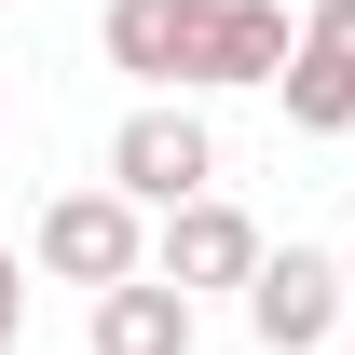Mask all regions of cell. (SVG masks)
Masks as SVG:
<instances>
[{
  "label": "cell",
  "mask_w": 355,
  "mask_h": 355,
  "mask_svg": "<svg viewBox=\"0 0 355 355\" xmlns=\"http://www.w3.org/2000/svg\"><path fill=\"white\" fill-rule=\"evenodd\" d=\"M28 260L69 273V287H137V273H150V219H137L110 178H83V191H55V205H42Z\"/></svg>",
  "instance_id": "3957f363"
},
{
  "label": "cell",
  "mask_w": 355,
  "mask_h": 355,
  "mask_svg": "<svg viewBox=\"0 0 355 355\" xmlns=\"http://www.w3.org/2000/svg\"><path fill=\"white\" fill-rule=\"evenodd\" d=\"M150 273L205 314L219 287H246V273H260V219H246V205H219V191H191V205H164V232H150Z\"/></svg>",
  "instance_id": "277c9868"
},
{
  "label": "cell",
  "mask_w": 355,
  "mask_h": 355,
  "mask_svg": "<svg viewBox=\"0 0 355 355\" xmlns=\"http://www.w3.org/2000/svg\"><path fill=\"white\" fill-rule=\"evenodd\" d=\"M14 328H28V260L0 246V355H14Z\"/></svg>",
  "instance_id": "ba28073f"
},
{
  "label": "cell",
  "mask_w": 355,
  "mask_h": 355,
  "mask_svg": "<svg viewBox=\"0 0 355 355\" xmlns=\"http://www.w3.org/2000/svg\"><path fill=\"white\" fill-rule=\"evenodd\" d=\"M96 42L137 96H219V83H273L301 14L287 0H110Z\"/></svg>",
  "instance_id": "6da1fadb"
},
{
  "label": "cell",
  "mask_w": 355,
  "mask_h": 355,
  "mask_svg": "<svg viewBox=\"0 0 355 355\" xmlns=\"http://www.w3.org/2000/svg\"><path fill=\"white\" fill-rule=\"evenodd\" d=\"M342 314H355V246H342Z\"/></svg>",
  "instance_id": "9c48e42d"
},
{
  "label": "cell",
  "mask_w": 355,
  "mask_h": 355,
  "mask_svg": "<svg viewBox=\"0 0 355 355\" xmlns=\"http://www.w3.org/2000/svg\"><path fill=\"white\" fill-rule=\"evenodd\" d=\"M246 328H260V355H314L328 328H342V260H328V246H260Z\"/></svg>",
  "instance_id": "5b68a950"
},
{
  "label": "cell",
  "mask_w": 355,
  "mask_h": 355,
  "mask_svg": "<svg viewBox=\"0 0 355 355\" xmlns=\"http://www.w3.org/2000/svg\"><path fill=\"white\" fill-rule=\"evenodd\" d=\"M110 191H123L137 219L219 191V137H205V110H191V96H137L123 123H110Z\"/></svg>",
  "instance_id": "7a4b0ae2"
},
{
  "label": "cell",
  "mask_w": 355,
  "mask_h": 355,
  "mask_svg": "<svg viewBox=\"0 0 355 355\" xmlns=\"http://www.w3.org/2000/svg\"><path fill=\"white\" fill-rule=\"evenodd\" d=\"M273 83H287V123H301V137H342L355 123V0H314Z\"/></svg>",
  "instance_id": "8992f818"
},
{
  "label": "cell",
  "mask_w": 355,
  "mask_h": 355,
  "mask_svg": "<svg viewBox=\"0 0 355 355\" xmlns=\"http://www.w3.org/2000/svg\"><path fill=\"white\" fill-rule=\"evenodd\" d=\"M96 355H191V301H178L164 273H137V287H96Z\"/></svg>",
  "instance_id": "52a82bcc"
}]
</instances>
